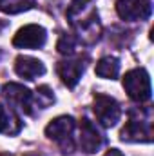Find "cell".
Returning <instances> with one entry per match:
<instances>
[{
    "label": "cell",
    "instance_id": "obj_13",
    "mask_svg": "<svg viewBox=\"0 0 154 156\" xmlns=\"http://www.w3.org/2000/svg\"><path fill=\"white\" fill-rule=\"evenodd\" d=\"M53 102H54V94L51 87L40 85L35 93H31V115H33V109H47Z\"/></svg>",
    "mask_w": 154,
    "mask_h": 156
},
{
    "label": "cell",
    "instance_id": "obj_1",
    "mask_svg": "<svg viewBox=\"0 0 154 156\" xmlns=\"http://www.w3.org/2000/svg\"><path fill=\"white\" fill-rule=\"evenodd\" d=\"M123 142H151L152 140V113L151 109L131 111L129 122L120 133Z\"/></svg>",
    "mask_w": 154,
    "mask_h": 156
},
{
    "label": "cell",
    "instance_id": "obj_3",
    "mask_svg": "<svg viewBox=\"0 0 154 156\" xmlns=\"http://www.w3.org/2000/svg\"><path fill=\"white\" fill-rule=\"evenodd\" d=\"M75 118L73 116H58L51 120V123L45 127V136L53 142H56L62 149V153H73L75 151Z\"/></svg>",
    "mask_w": 154,
    "mask_h": 156
},
{
    "label": "cell",
    "instance_id": "obj_4",
    "mask_svg": "<svg viewBox=\"0 0 154 156\" xmlns=\"http://www.w3.org/2000/svg\"><path fill=\"white\" fill-rule=\"evenodd\" d=\"M123 89L127 91L129 98H132L134 102H147L151 100V78L145 69H132L123 76Z\"/></svg>",
    "mask_w": 154,
    "mask_h": 156
},
{
    "label": "cell",
    "instance_id": "obj_10",
    "mask_svg": "<svg viewBox=\"0 0 154 156\" xmlns=\"http://www.w3.org/2000/svg\"><path fill=\"white\" fill-rule=\"evenodd\" d=\"M56 71L67 87H75L85 71V64L82 60H64V62H58Z\"/></svg>",
    "mask_w": 154,
    "mask_h": 156
},
{
    "label": "cell",
    "instance_id": "obj_9",
    "mask_svg": "<svg viewBox=\"0 0 154 156\" xmlns=\"http://www.w3.org/2000/svg\"><path fill=\"white\" fill-rule=\"evenodd\" d=\"M4 98L9 102L11 107L22 109L31 115V91H27L20 83H5L4 85Z\"/></svg>",
    "mask_w": 154,
    "mask_h": 156
},
{
    "label": "cell",
    "instance_id": "obj_16",
    "mask_svg": "<svg viewBox=\"0 0 154 156\" xmlns=\"http://www.w3.org/2000/svg\"><path fill=\"white\" fill-rule=\"evenodd\" d=\"M56 49L62 55H73L76 49V38L73 35H62L58 44H56Z\"/></svg>",
    "mask_w": 154,
    "mask_h": 156
},
{
    "label": "cell",
    "instance_id": "obj_5",
    "mask_svg": "<svg viewBox=\"0 0 154 156\" xmlns=\"http://www.w3.org/2000/svg\"><path fill=\"white\" fill-rule=\"evenodd\" d=\"M93 109H94V115L98 118V122L103 127H113L121 118L120 104L116 102L113 96H107V94H102V93L94 94V105H93Z\"/></svg>",
    "mask_w": 154,
    "mask_h": 156
},
{
    "label": "cell",
    "instance_id": "obj_11",
    "mask_svg": "<svg viewBox=\"0 0 154 156\" xmlns=\"http://www.w3.org/2000/svg\"><path fill=\"white\" fill-rule=\"evenodd\" d=\"M15 71L16 75L26 80H35V78L45 75V66L31 56H18L15 60Z\"/></svg>",
    "mask_w": 154,
    "mask_h": 156
},
{
    "label": "cell",
    "instance_id": "obj_6",
    "mask_svg": "<svg viewBox=\"0 0 154 156\" xmlns=\"http://www.w3.org/2000/svg\"><path fill=\"white\" fill-rule=\"evenodd\" d=\"M116 11L121 20H147L152 13L151 0H116Z\"/></svg>",
    "mask_w": 154,
    "mask_h": 156
},
{
    "label": "cell",
    "instance_id": "obj_14",
    "mask_svg": "<svg viewBox=\"0 0 154 156\" xmlns=\"http://www.w3.org/2000/svg\"><path fill=\"white\" fill-rule=\"evenodd\" d=\"M20 129L18 118L15 116L13 111H9L4 104H0V133H7V134H15Z\"/></svg>",
    "mask_w": 154,
    "mask_h": 156
},
{
    "label": "cell",
    "instance_id": "obj_12",
    "mask_svg": "<svg viewBox=\"0 0 154 156\" xmlns=\"http://www.w3.org/2000/svg\"><path fill=\"white\" fill-rule=\"evenodd\" d=\"M96 75L107 80H114L120 75V60L116 56H103L96 64Z\"/></svg>",
    "mask_w": 154,
    "mask_h": 156
},
{
    "label": "cell",
    "instance_id": "obj_17",
    "mask_svg": "<svg viewBox=\"0 0 154 156\" xmlns=\"http://www.w3.org/2000/svg\"><path fill=\"white\" fill-rule=\"evenodd\" d=\"M103 156H123V154H121L118 149H111V151H107V153H105Z\"/></svg>",
    "mask_w": 154,
    "mask_h": 156
},
{
    "label": "cell",
    "instance_id": "obj_7",
    "mask_svg": "<svg viewBox=\"0 0 154 156\" xmlns=\"http://www.w3.org/2000/svg\"><path fill=\"white\" fill-rule=\"evenodd\" d=\"M45 40H47V31L42 26L29 24L18 29V33L13 38V45L20 49H40L44 47Z\"/></svg>",
    "mask_w": 154,
    "mask_h": 156
},
{
    "label": "cell",
    "instance_id": "obj_8",
    "mask_svg": "<svg viewBox=\"0 0 154 156\" xmlns=\"http://www.w3.org/2000/svg\"><path fill=\"white\" fill-rule=\"evenodd\" d=\"M103 144H105V138L98 131V127L89 118H83L80 123V145H82L83 153L94 154L103 147Z\"/></svg>",
    "mask_w": 154,
    "mask_h": 156
},
{
    "label": "cell",
    "instance_id": "obj_2",
    "mask_svg": "<svg viewBox=\"0 0 154 156\" xmlns=\"http://www.w3.org/2000/svg\"><path fill=\"white\" fill-rule=\"evenodd\" d=\"M69 22L82 33L83 37H91V40L98 38V15L91 7L89 2H76L71 5L69 13Z\"/></svg>",
    "mask_w": 154,
    "mask_h": 156
},
{
    "label": "cell",
    "instance_id": "obj_15",
    "mask_svg": "<svg viewBox=\"0 0 154 156\" xmlns=\"http://www.w3.org/2000/svg\"><path fill=\"white\" fill-rule=\"evenodd\" d=\"M35 0H0V9L7 15H16L22 11H27Z\"/></svg>",
    "mask_w": 154,
    "mask_h": 156
}]
</instances>
